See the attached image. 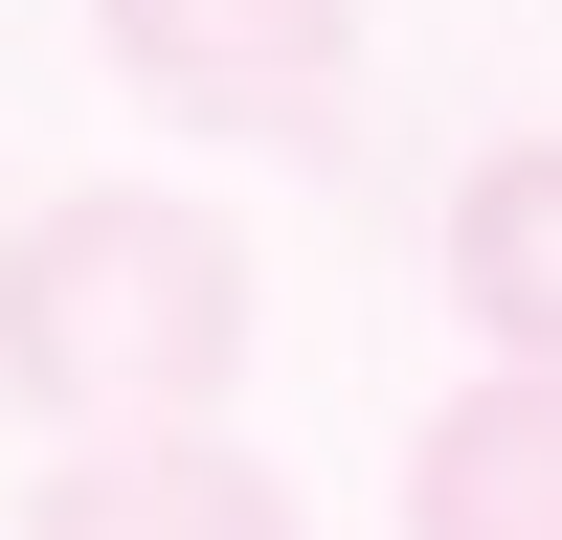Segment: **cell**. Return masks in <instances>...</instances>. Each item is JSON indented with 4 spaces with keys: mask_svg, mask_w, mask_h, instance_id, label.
Wrapping results in <instances>:
<instances>
[{
    "mask_svg": "<svg viewBox=\"0 0 562 540\" xmlns=\"http://www.w3.org/2000/svg\"><path fill=\"white\" fill-rule=\"evenodd\" d=\"M450 315H473V360L562 383V135H495L450 180Z\"/></svg>",
    "mask_w": 562,
    "mask_h": 540,
    "instance_id": "cell-5",
    "label": "cell"
},
{
    "mask_svg": "<svg viewBox=\"0 0 562 540\" xmlns=\"http://www.w3.org/2000/svg\"><path fill=\"white\" fill-rule=\"evenodd\" d=\"M248 383V225L180 180H45L0 225V405L68 450H158L225 428Z\"/></svg>",
    "mask_w": 562,
    "mask_h": 540,
    "instance_id": "cell-1",
    "label": "cell"
},
{
    "mask_svg": "<svg viewBox=\"0 0 562 540\" xmlns=\"http://www.w3.org/2000/svg\"><path fill=\"white\" fill-rule=\"evenodd\" d=\"M90 45H113V90L135 113H180V135H338V90H360V0H90Z\"/></svg>",
    "mask_w": 562,
    "mask_h": 540,
    "instance_id": "cell-2",
    "label": "cell"
},
{
    "mask_svg": "<svg viewBox=\"0 0 562 540\" xmlns=\"http://www.w3.org/2000/svg\"><path fill=\"white\" fill-rule=\"evenodd\" d=\"M23 540H315L293 473L225 428H158V450H45L23 473Z\"/></svg>",
    "mask_w": 562,
    "mask_h": 540,
    "instance_id": "cell-3",
    "label": "cell"
},
{
    "mask_svg": "<svg viewBox=\"0 0 562 540\" xmlns=\"http://www.w3.org/2000/svg\"><path fill=\"white\" fill-rule=\"evenodd\" d=\"M405 540H562V383L473 360V383L405 428Z\"/></svg>",
    "mask_w": 562,
    "mask_h": 540,
    "instance_id": "cell-4",
    "label": "cell"
}]
</instances>
